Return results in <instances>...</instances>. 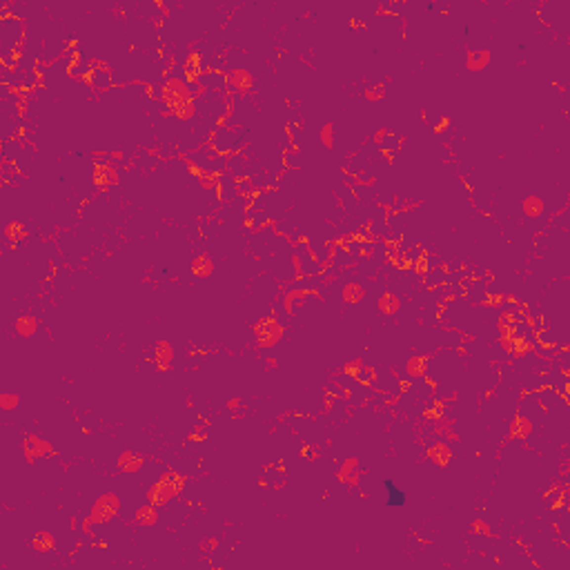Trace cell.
<instances>
[{
    "label": "cell",
    "mask_w": 570,
    "mask_h": 570,
    "mask_svg": "<svg viewBox=\"0 0 570 570\" xmlns=\"http://www.w3.org/2000/svg\"><path fill=\"white\" fill-rule=\"evenodd\" d=\"M386 488H388V497H390V499H388V503H390V506H401V503H403V499H405V494L399 492V490H396V485L392 483V481H386Z\"/></svg>",
    "instance_id": "6da1fadb"
}]
</instances>
